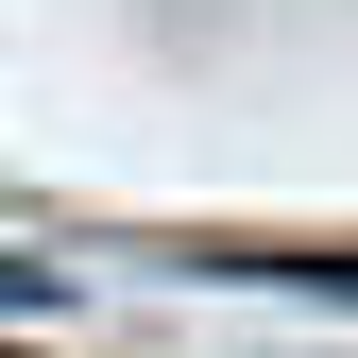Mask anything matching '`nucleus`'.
<instances>
[{
  "label": "nucleus",
  "mask_w": 358,
  "mask_h": 358,
  "mask_svg": "<svg viewBox=\"0 0 358 358\" xmlns=\"http://www.w3.org/2000/svg\"><path fill=\"white\" fill-rule=\"evenodd\" d=\"M222 273H290V290H358V256H222Z\"/></svg>",
  "instance_id": "obj_1"
}]
</instances>
